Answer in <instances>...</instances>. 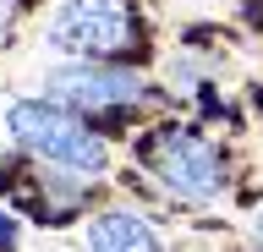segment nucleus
<instances>
[{"instance_id": "3", "label": "nucleus", "mask_w": 263, "mask_h": 252, "mask_svg": "<svg viewBox=\"0 0 263 252\" xmlns=\"http://www.w3.org/2000/svg\"><path fill=\"white\" fill-rule=\"evenodd\" d=\"M49 44L82 55V61H110L137 44V22L121 0H66L49 28Z\"/></svg>"}, {"instance_id": "4", "label": "nucleus", "mask_w": 263, "mask_h": 252, "mask_svg": "<svg viewBox=\"0 0 263 252\" xmlns=\"http://www.w3.org/2000/svg\"><path fill=\"white\" fill-rule=\"evenodd\" d=\"M49 93L77 104V110H115V104L143 99V83L115 66H99V61H77V66H61L49 77Z\"/></svg>"}, {"instance_id": "7", "label": "nucleus", "mask_w": 263, "mask_h": 252, "mask_svg": "<svg viewBox=\"0 0 263 252\" xmlns=\"http://www.w3.org/2000/svg\"><path fill=\"white\" fill-rule=\"evenodd\" d=\"M11 33V0H0V38Z\"/></svg>"}, {"instance_id": "1", "label": "nucleus", "mask_w": 263, "mask_h": 252, "mask_svg": "<svg viewBox=\"0 0 263 252\" xmlns=\"http://www.w3.org/2000/svg\"><path fill=\"white\" fill-rule=\"evenodd\" d=\"M6 132L16 137V148L39 153L49 165L71 170V176H104L110 170V148L71 110H61V104H49V99H16L6 110Z\"/></svg>"}, {"instance_id": "2", "label": "nucleus", "mask_w": 263, "mask_h": 252, "mask_svg": "<svg viewBox=\"0 0 263 252\" xmlns=\"http://www.w3.org/2000/svg\"><path fill=\"white\" fill-rule=\"evenodd\" d=\"M143 159L154 170V181L170 186L176 198H192V203H209L225 192V165H219V153L192 132H154L143 143Z\"/></svg>"}, {"instance_id": "6", "label": "nucleus", "mask_w": 263, "mask_h": 252, "mask_svg": "<svg viewBox=\"0 0 263 252\" xmlns=\"http://www.w3.org/2000/svg\"><path fill=\"white\" fill-rule=\"evenodd\" d=\"M11 241H16V225L0 214V252H11Z\"/></svg>"}, {"instance_id": "5", "label": "nucleus", "mask_w": 263, "mask_h": 252, "mask_svg": "<svg viewBox=\"0 0 263 252\" xmlns=\"http://www.w3.org/2000/svg\"><path fill=\"white\" fill-rule=\"evenodd\" d=\"M88 247H93V252H159V241H154V230H148L137 214H126V208H110V214H99V219H93Z\"/></svg>"}]
</instances>
